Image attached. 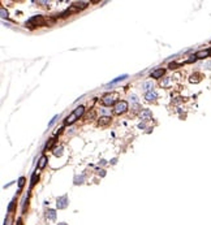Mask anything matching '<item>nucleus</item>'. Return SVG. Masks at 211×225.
<instances>
[{"mask_svg": "<svg viewBox=\"0 0 211 225\" xmlns=\"http://www.w3.org/2000/svg\"><path fill=\"white\" fill-rule=\"evenodd\" d=\"M84 112H85V108L82 107V105L77 107L73 112L70 113V116H68V117L65 118V124H73L77 118H80L81 116H84Z\"/></svg>", "mask_w": 211, "mask_h": 225, "instance_id": "nucleus-1", "label": "nucleus"}, {"mask_svg": "<svg viewBox=\"0 0 211 225\" xmlns=\"http://www.w3.org/2000/svg\"><path fill=\"white\" fill-rule=\"evenodd\" d=\"M119 98H120L119 93H115V91H113V93H108L102 98V103H103L104 105H112V104H116V103H117Z\"/></svg>", "mask_w": 211, "mask_h": 225, "instance_id": "nucleus-2", "label": "nucleus"}, {"mask_svg": "<svg viewBox=\"0 0 211 225\" xmlns=\"http://www.w3.org/2000/svg\"><path fill=\"white\" fill-rule=\"evenodd\" d=\"M47 25V21L42 16H34L29 22H26V28H34V26H44Z\"/></svg>", "mask_w": 211, "mask_h": 225, "instance_id": "nucleus-3", "label": "nucleus"}, {"mask_svg": "<svg viewBox=\"0 0 211 225\" xmlns=\"http://www.w3.org/2000/svg\"><path fill=\"white\" fill-rule=\"evenodd\" d=\"M127 109H128V103L124 100L117 101L115 104V107H113V112H115L116 115H121V113H124Z\"/></svg>", "mask_w": 211, "mask_h": 225, "instance_id": "nucleus-4", "label": "nucleus"}, {"mask_svg": "<svg viewBox=\"0 0 211 225\" xmlns=\"http://www.w3.org/2000/svg\"><path fill=\"white\" fill-rule=\"evenodd\" d=\"M56 207L59 210H64L68 207V197L67 195H63V197H59L56 200Z\"/></svg>", "mask_w": 211, "mask_h": 225, "instance_id": "nucleus-5", "label": "nucleus"}, {"mask_svg": "<svg viewBox=\"0 0 211 225\" xmlns=\"http://www.w3.org/2000/svg\"><path fill=\"white\" fill-rule=\"evenodd\" d=\"M140 118L144 121H150L152 120V113L150 109H142L140 112Z\"/></svg>", "mask_w": 211, "mask_h": 225, "instance_id": "nucleus-6", "label": "nucleus"}, {"mask_svg": "<svg viewBox=\"0 0 211 225\" xmlns=\"http://www.w3.org/2000/svg\"><path fill=\"white\" fill-rule=\"evenodd\" d=\"M202 74L201 73H194V74H191L190 78H189V82L190 83H198V82L202 81Z\"/></svg>", "mask_w": 211, "mask_h": 225, "instance_id": "nucleus-7", "label": "nucleus"}, {"mask_svg": "<svg viewBox=\"0 0 211 225\" xmlns=\"http://www.w3.org/2000/svg\"><path fill=\"white\" fill-rule=\"evenodd\" d=\"M211 55V50H203V51H198L195 54V57L197 59H205V57H208Z\"/></svg>", "mask_w": 211, "mask_h": 225, "instance_id": "nucleus-8", "label": "nucleus"}, {"mask_svg": "<svg viewBox=\"0 0 211 225\" xmlns=\"http://www.w3.org/2000/svg\"><path fill=\"white\" fill-rule=\"evenodd\" d=\"M108 124H111V117H108V116H103V117H100L98 120L99 126H107Z\"/></svg>", "mask_w": 211, "mask_h": 225, "instance_id": "nucleus-9", "label": "nucleus"}, {"mask_svg": "<svg viewBox=\"0 0 211 225\" xmlns=\"http://www.w3.org/2000/svg\"><path fill=\"white\" fill-rule=\"evenodd\" d=\"M145 99L147 101H155L158 99V94L155 91H149V93L145 94Z\"/></svg>", "mask_w": 211, "mask_h": 225, "instance_id": "nucleus-10", "label": "nucleus"}, {"mask_svg": "<svg viewBox=\"0 0 211 225\" xmlns=\"http://www.w3.org/2000/svg\"><path fill=\"white\" fill-rule=\"evenodd\" d=\"M142 89H144L146 93H149V91H152V89H154V85H152L151 81H146V82H144V85H142Z\"/></svg>", "mask_w": 211, "mask_h": 225, "instance_id": "nucleus-11", "label": "nucleus"}, {"mask_svg": "<svg viewBox=\"0 0 211 225\" xmlns=\"http://www.w3.org/2000/svg\"><path fill=\"white\" fill-rule=\"evenodd\" d=\"M164 76V69H156L151 73V77L152 78H160V77Z\"/></svg>", "mask_w": 211, "mask_h": 225, "instance_id": "nucleus-12", "label": "nucleus"}, {"mask_svg": "<svg viewBox=\"0 0 211 225\" xmlns=\"http://www.w3.org/2000/svg\"><path fill=\"white\" fill-rule=\"evenodd\" d=\"M46 216H47L48 220H55L56 219V211H55V210H48V211L46 212Z\"/></svg>", "mask_w": 211, "mask_h": 225, "instance_id": "nucleus-13", "label": "nucleus"}, {"mask_svg": "<svg viewBox=\"0 0 211 225\" xmlns=\"http://www.w3.org/2000/svg\"><path fill=\"white\" fill-rule=\"evenodd\" d=\"M46 164H47V158H46L44 155L43 156H40V159H39V163H38V168L39 169H43L46 167Z\"/></svg>", "mask_w": 211, "mask_h": 225, "instance_id": "nucleus-14", "label": "nucleus"}, {"mask_svg": "<svg viewBox=\"0 0 211 225\" xmlns=\"http://www.w3.org/2000/svg\"><path fill=\"white\" fill-rule=\"evenodd\" d=\"M127 74H123V76H120V77H117L116 79H113V81H111L110 83H108V86H111V85H115V83H117V82H120V81H123V79H125L127 78Z\"/></svg>", "mask_w": 211, "mask_h": 225, "instance_id": "nucleus-15", "label": "nucleus"}, {"mask_svg": "<svg viewBox=\"0 0 211 225\" xmlns=\"http://www.w3.org/2000/svg\"><path fill=\"white\" fill-rule=\"evenodd\" d=\"M63 151H64V150H63L61 146H60V147H55V148H54V155L59 158V156H61V155H63Z\"/></svg>", "mask_w": 211, "mask_h": 225, "instance_id": "nucleus-16", "label": "nucleus"}, {"mask_svg": "<svg viewBox=\"0 0 211 225\" xmlns=\"http://www.w3.org/2000/svg\"><path fill=\"white\" fill-rule=\"evenodd\" d=\"M84 180H85L84 176H77V177L74 178V183H76V185H81V183H84Z\"/></svg>", "mask_w": 211, "mask_h": 225, "instance_id": "nucleus-17", "label": "nucleus"}, {"mask_svg": "<svg viewBox=\"0 0 211 225\" xmlns=\"http://www.w3.org/2000/svg\"><path fill=\"white\" fill-rule=\"evenodd\" d=\"M76 8H78V9H84V8H86L87 7V3H74L73 4Z\"/></svg>", "mask_w": 211, "mask_h": 225, "instance_id": "nucleus-18", "label": "nucleus"}, {"mask_svg": "<svg viewBox=\"0 0 211 225\" xmlns=\"http://www.w3.org/2000/svg\"><path fill=\"white\" fill-rule=\"evenodd\" d=\"M169 81H171L169 77H166V78H163V81L160 82V85L163 86V87H166V86H168V85H169Z\"/></svg>", "mask_w": 211, "mask_h": 225, "instance_id": "nucleus-19", "label": "nucleus"}, {"mask_svg": "<svg viewBox=\"0 0 211 225\" xmlns=\"http://www.w3.org/2000/svg\"><path fill=\"white\" fill-rule=\"evenodd\" d=\"M0 14H1V17H3V18H5V17H8V12H7L4 8H1V9H0Z\"/></svg>", "mask_w": 211, "mask_h": 225, "instance_id": "nucleus-20", "label": "nucleus"}, {"mask_svg": "<svg viewBox=\"0 0 211 225\" xmlns=\"http://www.w3.org/2000/svg\"><path fill=\"white\" fill-rule=\"evenodd\" d=\"M37 180H38V176L33 175V177H31V186H34L35 183H37Z\"/></svg>", "mask_w": 211, "mask_h": 225, "instance_id": "nucleus-21", "label": "nucleus"}, {"mask_svg": "<svg viewBox=\"0 0 211 225\" xmlns=\"http://www.w3.org/2000/svg\"><path fill=\"white\" fill-rule=\"evenodd\" d=\"M177 66H180V64H177V62H171L169 64V69H176Z\"/></svg>", "mask_w": 211, "mask_h": 225, "instance_id": "nucleus-22", "label": "nucleus"}, {"mask_svg": "<svg viewBox=\"0 0 211 225\" xmlns=\"http://www.w3.org/2000/svg\"><path fill=\"white\" fill-rule=\"evenodd\" d=\"M57 117H59V116H57V115H56V116H55V117H54V118H52V120H51V121H50V124H48V128H51V126H52V125H54V124H55V121H56V120H57Z\"/></svg>", "mask_w": 211, "mask_h": 225, "instance_id": "nucleus-23", "label": "nucleus"}, {"mask_svg": "<svg viewBox=\"0 0 211 225\" xmlns=\"http://www.w3.org/2000/svg\"><path fill=\"white\" fill-rule=\"evenodd\" d=\"M52 143H54V139H50V141L47 142V144H46V147H44V150H48L51 146H52Z\"/></svg>", "mask_w": 211, "mask_h": 225, "instance_id": "nucleus-24", "label": "nucleus"}, {"mask_svg": "<svg viewBox=\"0 0 211 225\" xmlns=\"http://www.w3.org/2000/svg\"><path fill=\"white\" fill-rule=\"evenodd\" d=\"M24 183H25V178L21 177V178H20V181H18V185H20V187H22Z\"/></svg>", "mask_w": 211, "mask_h": 225, "instance_id": "nucleus-25", "label": "nucleus"}, {"mask_svg": "<svg viewBox=\"0 0 211 225\" xmlns=\"http://www.w3.org/2000/svg\"><path fill=\"white\" fill-rule=\"evenodd\" d=\"M130 99H132L134 103H137V101H138V99H137V96H135V95H132V96H130Z\"/></svg>", "mask_w": 211, "mask_h": 225, "instance_id": "nucleus-26", "label": "nucleus"}, {"mask_svg": "<svg viewBox=\"0 0 211 225\" xmlns=\"http://www.w3.org/2000/svg\"><path fill=\"white\" fill-rule=\"evenodd\" d=\"M138 128H140V129H145V128H146V125H145L144 122H141V124H138Z\"/></svg>", "mask_w": 211, "mask_h": 225, "instance_id": "nucleus-27", "label": "nucleus"}, {"mask_svg": "<svg viewBox=\"0 0 211 225\" xmlns=\"http://www.w3.org/2000/svg\"><path fill=\"white\" fill-rule=\"evenodd\" d=\"M16 225H24L22 224V221H21V220H18V221H17V224Z\"/></svg>", "mask_w": 211, "mask_h": 225, "instance_id": "nucleus-28", "label": "nucleus"}, {"mask_svg": "<svg viewBox=\"0 0 211 225\" xmlns=\"http://www.w3.org/2000/svg\"><path fill=\"white\" fill-rule=\"evenodd\" d=\"M57 225H68V224H67V222H59Z\"/></svg>", "mask_w": 211, "mask_h": 225, "instance_id": "nucleus-29", "label": "nucleus"}]
</instances>
